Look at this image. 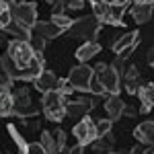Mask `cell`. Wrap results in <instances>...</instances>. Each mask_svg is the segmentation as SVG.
<instances>
[{"label": "cell", "instance_id": "1", "mask_svg": "<svg viewBox=\"0 0 154 154\" xmlns=\"http://www.w3.org/2000/svg\"><path fill=\"white\" fill-rule=\"evenodd\" d=\"M101 29H103V25L91 14V17H80V19L72 21V25L68 27V33H70V37L82 39V41H95V37L99 35Z\"/></svg>", "mask_w": 154, "mask_h": 154}, {"label": "cell", "instance_id": "2", "mask_svg": "<svg viewBox=\"0 0 154 154\" xmlns=\"http://www.w3.org/2000/svg\"><path fill=\"white\" fill-rule=\"evenodd\" d=\"M64 95L60 93L58 88L56 91H48V93H43V99H41V109H43V113H45V117L49 121H62V119L66 117V111H64Z\"/></svg>", "mask_w": 154, "mask_h": 154}, {"label": "cell", "instance_id": "3", "mask_svg": "<svg viewBox=\"0 0 154 154\" xmlns=\"http://www.w3.org/2000/svg\"><path fill=\"white\" fill-rule=\"evenodd\" d=\"M93 76H95L99 82L103 84L107 95H119V88H121V76H119L113 66L109 64H97V68H93Z\"/></svg>", "mask_w": 154, "mask_h": 154}, {"label": "cell", "instance_id": "4", "mask_svg": "<svg viewBox=\"0 0 154 154\" xmlns=\"http://www.w3.org/2000/svg\"><path fill=\"white\" fill-rule=\"evenodd\" d=\"M12 21H17L19 25H23L25 29H33V25L37 23V6L35 2H17L11 6Z\"/></svg>", "mask_w": 154, "mask_h": 154}, {"label": "cell", "instance_id": "5", "mask_svg": "<svg viewBox=\"0 0 154 154\" xmlns=\"http://www.w3.org/2000/svg\"><path fill=\"white\" fill-rule=\"evenodd\" d=\"M6 54L11 56L21 68H25V66H29L31 64V60L35 58L33 56V49H31V45H29V41H19V39H11L8 43H6Z\"/></svg>", "mask_w": 154, "mask_h": 154}, {"label": "cell", "instance_id": "6", "mask_svg": "<svg viewBox=\"0 0 154 154\" xmlns=\"http://www.w3.org/2000/svg\"><path fill=\"white\" fill-rule=\"evenodd\" d=\"M91 78H93V66H86L84 62H80V66H74L68 74V82L72 84V88L80 93H88Z\"/></svg>", "mask_w": 154, "mask_h": 154}, {"label": "cell", "instance_id": "7", "mask_svg": "<svg viewBox=\"0 0 154 154\" xmlns=\"http://www.w3.org/2000/svg\"><path fill=\"white\" fill-rule=\"evenodd\" d=\"M72 134H74V138L78 140V144H80V146H88V144H91V142L97 138L95 121L88 117V115H82V119H80L76 125H74Z\"/></svg>", "mask_w": 154, "mask_h": 154}, {"label": "cell", "instance_id": "8", "mask_svg": "<svg viewBox=\"0 0 154 154\" xmlns=\"http://www.w3.org/2000/svg\"><path fill=\"white\" fill-rule=\"evenodd\" d=\"M97 105V97H82V99H74V101H64V111L68 117H82L93 111Z\"/></svg>", "mask_w": 154, "mask_h": 154}, {"label": "cell", "instance_id": "9", "mask_svg": "<svg viewBox=\"0 0 154 154\" xmlns=\"http://www.w3.org/2000/svg\"><path fill=\"white\" fill-rule=\"evenodd\" d=\"M31 33L43 37L45 41H51V39H56V37L62 35L64 29H60L58 25H54L51 21H37V23L33 25V29H31Z\"/></svg>", "mask_w": 154, "mask_h": 154}, {"label": "cell", "instance_id": "10", "mask_svg": "<svg viewBox=\"0 0 154 154\" xmlns=\"http://www.w3.org/2000/svg\"><path fill=\"white\" fill-rule=\"evenodd\" d=\"M33 82H35V88L41 93V95H43V93H48V91H56V88H58L60 78L54 74V72H49V70H45V68H43Z\"/></svg>", "mask_w": 154, "mask_h": 154}, {"label": "cell", "instance_id": "11", "mask_svg": "<svg viewBox=\"0 0 154 154\" xmlns=\"http://www.w3.org/2000/svg\"><path fill=\"white\" fill-rule=\"evenodd\" d=\"M136 95L140 99V111L142 113H148L154 105V84L152 82H142Z\"/></svg>", "mask_w": 154, "mask_h": 154}, {"label": "cell", "instance_id": "12", "mask_svg": "<svg viewBox=\"0 0 154 154\" xmlns=\"http://www.w3.org/2000/svg\"><path fill=\"white\" fill-rule=\"evenodd\" d=\"M123 84H125V91L130 93V95H136L138 93V88H140V84H142V80H140V74H138V68L131 64V66H125L123 68Z\"/></svg>", "mask_w": 154, "mask_h": 154}, {"label": "cell", "instance_id": "13", "mask_svg": "<svg viewBox=\"0 0 154 154\" xmlns=\"http://www.w3.org/2000/svg\"><path fill=\"white\" fill-rule=\"evenodd\" d=\"M131 17L138 25H144L152 17V2H131Z\"/></svg>", "mask_w": 154, "mask_h": 154}, {"label": "cell", "instance_id": "14", "mask_svg": "<svg viewBox=\"0 0 154 154\" xmlns=\"http://www.w3.org/2000/svg\"><path fill=\"white\" fill-rule=\"evenodd\" d=\"M138 43H140V31L123 33L121 37H117L113 41V51L119 54V51H123V49H128V48H138Z\"/></svg>", "mask_w": 154, "mask_h": 154}, {"label": "cell", "instance_id": "15", "mask_svg": "<svg viewBox=\"0 0 154 154\" xmlns=\"http://www.w3.org/2000/svg\"><path fill=\"white\" fill-rule=\"evenodd\" d=\"M134 136H136V140L138 142L146 144V146H152L154 142V121H142L136 130H134Z\"/></svg>", "mask_w": 154, "mask_h": 154}, {"label": "cell", "instance_id": "16", "mask_svg": "<svg viewBox=\"0 0 154 154\" xmlns=\"http://www.w3.org/2000/svg\"><path fill=\"white\" fill-rule=\"evenodd\" d=\"M99 51H101V43L99 41H84L82 45L76 49V58H78V62L86 64L91 58H95Z\"/></svg>", "mask_w": 154, "mask_h": 154}, {"label": "cell", "instance_id": "17", "mask_svg": "<svg viewBox=\"0 0 154 154\" xmlns=\"http://www.w3.org/2000/svg\"><path fill=\"white\" fill-rule=\"evenodd\" d=\"M123 107H125V103H123L117 95H111L109 99H107V103H105V109H107L109 119H111V121H115V119L123 117Z\"/></svg>", "mask_w": 154, "mask_h": 154}, {"label": "cell", "instance_id": "18", "mask_svg": "<svg viewBox=\"0 0 154 154\" xmlns=\"http://www.w3.org/2000/svg\"><path fill=\"white\" fill-rule=\"evenodd\" d=\"M0 66H2V70L6 72L12 80H21L23 68H21V66H19V64H17V62H14L8 54H2V56H0Z\"/></svg>", "mask_w": 154, "mask_h": 154}, {"label": "cell", "instance_id": "19", "mask_svg": "<svg viewBox=\"0 0 154 154\" xmlns=\"http://www.w3.org/2000/svg\"><path fill=\"white\" fill-rule=\"evenodd\" d=\"M4 33H11L14 39L19 41H29L31 39V29H25L23 25H19L17 21H11V23L4 27Z\"/></svg>", "mask_w": 154, "mask_h": 154}, {"label": "cell", "instance_id": "20", "mask_svg": "<svg viewBox=\"0 0 154 154\" xmlns=\"http://www.w3.org/2000/svg\"><path fill=\"white\" fill-rule=\"evenodd\" d=\"M45 39L39 35H33L31 33V39H29V45H31V49H33V56H35L37 60H41L43 62V49H45Z\"/></svg>", "mask_w": 154, "mask_h": 154}, {"label": "cell", "instance_id": "21", "mask_svg": "<svg viewBox=\"0 0 154 154\" xmlns=\"http://www.w3.org/2000/svg\"><path fill=\"white\" fill-rule=\"evenodd\" d=\"M12 105H14L12 93H0V117L12 115Z\"/></svg>", "mask_w": 154, "mask_h": 154}, {"label": "cell", "instance_id": "22", "mask_svg": "<svg viewBox=\"0 0 154 154\" xmlns=\"http://www.w3.org/2000/svg\"><path fill=\"white\" fill-rule=\"evenodd\" d=\"M6 130H8V134H11V138L14 140V144H17V148H19L21 152H27V148H29V142H27V140H25L23 136H21V131L17 130V128H14L12 123L8 125V128H6Z\"/></svg>", "mask_w": 154, "mask_h": 154}, {"label": "cell", "instance_id": "23", "mask_svg": "<svg viewBox=\"0 0 154 154\" xmlns=\"http://www.w3.org/2000/svg\"><path fill=\"white\" fill-rule=\"evenodd\" d=\"M39 144L43 146V152H45V154L58 152V148H56V142H54V136H51V131H41V140H39Z\"/></svg>", "mask_w": 154, "mask_h": 154}, {"label": "cell", "instance_id": "24", "mask_svg": "<svg viewBox=\"0 0 154 154\" xmlns=\"http://www.w3.org/2000/svg\"><path fill=\"white\" fill-rule=\"evenodd\" d=\"M54 25H58L60 29H64V31H68V27L72 25V21L74 19H70L66 12H62V14H51V19H49Z\"/></svg>", "mask_w": 154, "mask_h": 154}, {"label": "cell", "instance_id": "25", "mask_svg": "<svg viewBox=\"0 0 154 154\" xmlns=\"http://www.w3.org/2000/svg\"><path fill=\"white\" fill-rule=\"evenodd\" d=\"M51 136H54V142H56L58 152H66V150H68V148H66V131L64 130H54Z\"/></svg>", "mask_w": 154, "mask_h": 154}, {"label": "cell", "instance_id": "26", "mask_svg": "<svg viewBox=\"0 0 154 154\" xmlns=\"http://www.w3.org/2000/svg\"><path fill=\"white\" fill-rule=\"evenodd\" d=\"M12 82L14 80L0 68V93H12Z\"/></svg>", "mask_w": 154, "mask_h": 154}, {"label": "cell", "instance_id": "27", "mask_svg": "<svg viewBox=\"0 0 154 154\" xmlns=\"http://www.w3.org/2000/svg\"><path fill=\"white\" fill-rule=\"evenodd\" d=\"M95 128H97V138L99 136H103V134H107V131H111V128H113V121L107 117V119H99L95 123Z\"/></svg>", "mask_w": 154, "mask_h": 154}, {"label": "cell", "instance_id": "28", "mask_svg": "<svg viewBox=\"0 0 154 154\" xmlns=\"http://www.w3.org/2000/svg\"><path fill=\"white\" fill-rule=\"evenodd\" d=\"M88 93H93L95 97H101V95H105V88H103V84L97 80L95 76L91 78V84H88Z\"/></svg>", "mask_w": 154, "mask_h": 154}, {"label": "cell", "instance_id": "29", "mask_svg": "<svg viewBox=\"0 0 154 154\" xmlns=\"http://www.w3.org/2000/svg\"><path fill=\"white\" fill-rule=\"evenodd\" d=\"M58 91L64 97H68V95H72V93H74V88H72V84L68 82V80H60V82H58Z\"/></svg>", "mask_w": 154, "mask_h": 154}, {"label": "cell", "instance_id": "30", "mask_svg": "<svg viewBox=\"0 0 154 154\" xmlns=\"http://www.w3.org/2000/svg\"><path fill=\"white\" fill-rule=\"evenodd\" d=\"M12 21V12H11V8H4V11L0 12V29H4L6 25Z\"/></svg>", "mask_w": 154, "mask_h": 154}, {"label": "cell", "instance_id": "31", "mask_svg": "<svg viewBox=\"0 0 154 154\" xmlns=\"http://www.w3.org/2000/svg\"><path fill=\"white\" fill-rule=\"evenodd\" d=\"M66 2V8H70V11H80L84 6V0H64Z\"/></svg>", "mask_w": 154, "mask_h": 154}, {"label": "cell", "instance_id": "32", "mask_svg": "<svg viewBox=\"0 0 154 154\" xmlns=\"http://www.w3.org/2000/svg\"><path fill=\"white\" fill-rule=\"evenodd\" d=\"M27 152H31V154H45L43 152V146L39 142H33V144H29V148H27Z\"/></svg>", "mask_w": 154, "mask_h": 154}, {"label": "cell", "instance_id": "33", "mask_svg": "<svg viewBox=\"0 0 154 154\" xmlns=\"http://www.w3.org/2000/svg\"><path fill=\"white\" fill-rule=\"evenodd\" d=\"M64 11H66V2L64 0H56L54 2V14H62Z\"/></svg>", "mask_w": 154, "mask_h": 154}, {"label": "cell", "instance_id": "34", "mask_svg": "<svg viewBox=\"0 0 154 154\" xmlns=\"http://www.w3.org/2000/svg\"><path fill=\"white\" fill-rule=\"evenodd\" d=\"M123 115H125V117H136V109L130 107V105H125L123 107Z\"/></svg>", "mask_w": 154, "mask_h": 154}, {"label": "cell", "instance_id": "35", "mask_svg": "<svg viewBox=\"0 0 154 154\" xmlns=\"http://www.w3.org/2000/svg\"><path fill=\"white\" fill-rule=\"evenodd\" d=\"M105 4H130V0H103Z\"/></svg>", "mask_w": 154, "mask_h": 154}, {"label": "cell", "instance_id": "36", "mask_svg": "<svg viewBox=\"0 0 154 154\" xmlns=\"http://www.w3.org/2000/svg\"><path fill=\"white\" fill-rule=\"evenodd\" d=\"M0 4H4L6 8H11L12 4H17V0H0Z\"/></svg>", "mask_w": 154, "mask_h": 154}, {"label": "cell", "instance_id": "37", "mask_svg": "<svg viewBox=\"0 0 154 154\" xmlns=\"http://www.w3.org/2000/svg\"><path fill=\"white\" fill-rule=\"evenodd\" d=\"M4 8H6V6H4V4H0V12H2V11H4Z\"/></svg>", "mask_w": 154, "mask_h": 154}, {"label": "cell", "instance_id": "38", "mask_svg": "<svg viewBox=\"0 0 154 154\" xmlns=\"http://www.w3.org/2000/svg\"><path fill=\"white\" fill-rule=\"evenodd\" d=\"M54 2H56V0H48V4H54Z\"/></svg>", "mask_w": 154, "mask_h": 154}, {"label": "cell", "instance_id": "39", "mask_svg": "<svg viewBox=\"0 0 154 154\" xmlns=\"http://www.w3.org/2000/svg\"><path fill=\"white\" fill-rule=\"evenodd\" d=\"M17 2H25V0H17Z\"/></svg>", "mask_w": 154, "mask_h": 154}]
</instances>
